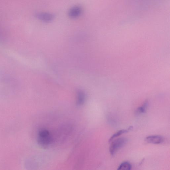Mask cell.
<instances>
[{
	"label": "cell",
	"instance_id": "obj_1",
	"mask_svg": "<svg viewBox=\"0 0 170 170\" xmlns=\"http://www.w3.org/2000/svg\"><path fill=\"white\" fill-rule=\"evenodd\" d=\"M52 138L48 130L41 129L38 133L37 141L38 144L42 147L46 148L49 146L52 142Z\"/></svg>",
	"mask_w": 170,
	"mask_h": 170
},
{
	"label": "cell",
	"instance_id": "obj_2",
	"mask_svg": "<svg viewBox=\"0 0 170 170\" xmlns=\"http://www.w3.org/2000/svg\"><path fill=\"white\" fill-rule=\"evenodd\" d=\"M128 141L125 137H121L115 139L112 142L109 148L110 153L111 155H114L120 149L122 148Z\"/></svg>",
	"mask_w": 170,
	"mask_h": 170
},
{
	"label": "cell",
	"instance_id": "obj_3",
	"mask_svg": "<svg viewBox=\"0 0 170 170\" xmlns=\"http://www.w3.org/2000/svg\"><path fill=\"white\" fill-rule=\"evenodd\" d=\"M83 11L82 7L79 5L74 6L69 10L68 15L71 19H76L82 15Z\"/></svg>",
	"mask_w": 170,
	"mask_h": 170
},
{
	"label": "cell",
	"instance_id": "obj_4",
	"mask_svg": "<svg viewBox=\"0 0 170 170\" xmlns=\"http://www.w3.org/2000/svg\"><path fill=\"white\" fill-rule=\"evenodd\" d=\"M36 17L42 22L48 23L51 22L54 19V15L53 14L46 12H40L37 13Z\"/></svg>",
	"mask_w": 170,
	"mask_h": 170
},
{
	"label": "cell",
	"instance_id": "obj_5",
	"mask_svg": "<svg viewBox=\"0 0 170 170\" xmlns=\"http://www.w3.org/2000/svg\"><path fill=\"white\" fill-rule=\"evenodd\" d=\"M145 141L149 143L160 144L164 143L165 138L160 135H152L146 137Z\"/></svg>",
	"mask_w": 170,
	"mask_h": 170
},
{
	"label": "cell",
	"instance_id": "obj_6",
	"mask_svg": "<svg viewBox=\"0 0 170 170\" xmlns=\"http://www.w3.org/2000/svg\"><path fill=\"white\" fill-rule=\"evenodd\" d=\"M86 100V95L84 92L81 90L78 91L77 93L76 104L80 106L84 104Z\"/></svg>",
	"mask_w": 170,
	"mask_h": 170
},
{
	"label": "cell",
	"instance_id": "obj_7",
	"mask_svg": "<svg viewBox=\"0 0 170 170\" xmlns=\"http://www.w3.org/2000/svg\"><path fill=\"white\" fill-rule=\"evenodd\" d=\"M133 128V127L130 126L128 127V129H123L119 131H118L113 134L111 137L110 139L109 140V143H110L111 141L115 139L116 138L119 137L123 134L129 132V131L132 130Z\"/></svg>",
	"mask_w": 170,
	"mask_h": 170
},
{
	"label": "cell",
	"instance_id": "obj_8",
	"mask_svg": "<svg viewBox=\"0 0 170 170\" xmlns=\"http://www.w3.org/2000/svg\"><path fill=\"white\" fill-rule=\"evenodd\" d=\"M148 105V101L146 100L144 103L143 105L138 108L135 111V114L138 115L144 114L146 112Z\"/></svg>",
	"mask_w": 170,
	"mask_h": 170
},
{
	"label": "cell",
	"instance_id": "obj_9",
	"mask_svg": "<svg viewBox=\"0 0 170 170\" xmlns=\"http://www.w3.org/2000/svg\"><path fill=\"white\" fill-rule=\"evenodd\" d=\"M132 168V165H131L129 162H122L119 165L117 169L119 170H130Z\"/></svg>",
	"mask_w": 170,
	"mask_h": 170
}]
</instances>
